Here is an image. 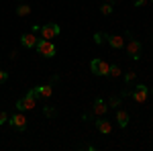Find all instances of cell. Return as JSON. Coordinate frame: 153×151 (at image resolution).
Returning <instances> with one entry per match:
<instances>
[{"label":"cell","mask_w":153,"mask_h":151,"mask_svg":"<svg viewBox=\"0 0 153 151\" xmlns=\"http://www.w3.org/2000/svg\"><path fill=\"white\" fill-rule=\"evenodd\" d=\"M35 49L39 51V55H43V57H53L55 55V45L51 43V41H47V39H39L37 41V45H35Z\"/></svg>","instance_id":"obj_1"},{"label":"cell","mask_w":153,"mask_h":151,"mask_svg":"<svg viewBox=\"0 0 153 151\" xmlns=\"http://www.w3.org/2000/svg\"><path fill=\"white\" fill-rule=\"evenodd\" d=\"M39 33H41V39H47V41H51L53 37H57L59 33H61V29H59V25L49 23V25H43Z\"/></svg>","instance_id":"obj_2"},{"label":"cell","mask_w":153,"mask_h":151,"mask_svg":"<svg viewBox=\"0 0 153 151\" xmlns=\"http://www.w3.org/2000/svg\"><path fill=\"white\" fill-rule=\"evenodd\" d=\"M35 98H37L35 92L31 90L25 98L16 100V110H33V108H35Z\"/></svg>","instance_id":"obj_3"},{"label":"cell","mask_w":153,"mask_h":151,"mask_svg":"<svg viewBox=\"0 0 153 151\" xmlns=\"http://www.w3.org/2000/svg\"><path fill=\"white\" fill-rule=\"evenodd\" d=\"M8 123H10L12 129H16V131H25V129H27V116L23 115V110H16V112L10 116Z\"/></svg>","instance_id":"obj_4"},{"label":"cell","mask_w":153,"mask_h":151,"mask_svg":"<svg viewBox=\"0 0 153 151\" xmlns=\"http://www.w3.org/2000/svg\"><path fill=\"white\" fill-rule=\"evenodd\" d=\"M90 68L96 76H108V70H110V63H106L104 59H92L90 61Z\"/></svg>","instance_id":"obj_5"},{"label":"cell","mask_w":153,"mask_h":151,"mask_svg":"<svg viewBox=\"0 0 153 151\" xmlns=\"http://www.w3.org/2000/svg\"><path fill=\"white\" fill-rule=\"evenodd\" d=\"M127 51H129V55H131L133 59H139V57H141V51H143L141 41H137V39H131L129 45H127Z\"/></svg>","instance_id":"obj_6"},{"label":"cell","mask_w":153,"mask_h":151,"mask_svg":"<svg viewBox=\"0 0 153 151\" xmlns=\"http://www.w3.org/2000/svg\"><path fill=\"white\" fill-rule=\"evenodd\" d=\"M147 86H145V84H139V86H137V88H135V92H133V100H135V102H139V104H143V102H145V100H147Z\"/></svg>","instance_id":"obj_7"},{"label":"cell","mask_w":153,"mask_h":151,"mask_svg":"<svg viewBox=\"0 0 153 151\" xmlns=\"http://www.w3.org/2000/svg\"><path fill=\"white\" fill-rule=\"evenodd\" d=\"M33 92H35V96H41V98H49V96L53 94V88H51L49 84H41V86L33 88Z\"/></svg>","instance_id":"obj_8"},{"label":"cell","mask_w":153,"mask_h":151,"mask_svg":"<svg viewBox=\"0 0 153 151\" xmlns=\"http://www.w3.org/2000/svg\"><path fill=\"white\" fill-rule=\"evenodd\" d=\"M37 39L35 37V33H25L23 37H21V43H23V47H27V49H33V47L37 45Z\"/></svg>","instance_id":"obj_9"},{"label":"cell","mask_w":153,"mask_h":151,"mask_svg":"<svg viewBox=\"0 0 153 151\" xmlns=\"http://www.w3.org/2000/svg\"><path fill=\"white\" fill-rule=\"evenodd\" d=\"M106 108H108V104H104V100H100V98H96L94 104H92V110H94L96 116H104Z\"/></svg>","instance_id":"obj_10"},{"label":"cell","mask_w":153,"mask_h":151,"mask_svg":"<svg viewBox=\"0 0 153 151\" xmlns=\"http://www.w3.org/2000/svg\"><path fill=\"white\" fill-rule=\"evenodd\" d=\"M96 129H98L100 133H104V135H110V131H112V125H110L106 118H102V116H100V118L96 121Z\"/></svg>","instance_id":"obj_11"},{"label":"cell","mask_w":153,"mask_h":151,"mask_svg":"<svg viewBox=\"0 0 153 151\" xmlns=\"http://www.w3.org/2000/svg\"><path fill=\"white\" fill-rule=\"evenodd\" d=\"M106 39H108V43H110L112 49H123V45H125V39L120 35H108Z\"/></svg>","instance_id":"obj_12"},{"label":"cell","mask_w":153,"mask_h":151,"mask_svg":"<svg viewBox=\"0 0 153 151\" xmlns=\"http://www.w3.org/2000/svg\"><path fill=\"white\" fill-rule=\"evenodd\" d=\"M129 112H127V110H118L117 112V123H118V127H127V125H129Z\"/></svg>","instance_id":"obj_13"},{"label":"cell","mask_w":153,"mask_h":151,"mask_svg":"<svg viewBox=\"0 0 153 151\" xmlns=\"http://www.w3.org/2000/svg\"><path fill=\"white\" fill-rule=\"evenodd\" d=\"M29 12H31V6H29V4H21V6H16V14H19V16H27Z\"/></svg>","instance_id":"obj_14"},{"label":"cell","mask_w":153,"mask_h":151,"mask_svg":"<svg viewBox=\"0 0 153 151\" xmlns=\"http://www.w3.org/2000/svg\"><path fill=\"white\" fill-rule=\"evenodd\" d=\"M100 12H102L104 16H108V14L112 12V4H110V2H104V4L100 6Z\"/></svg>","instance_id":"obj_15"},{"label":"cell","mask_w":153,"mask_h":151,"mask_svg":"<svg viewBox=\"0 0 153 151\" xmlns=\"http://www.w3.org/2000/svg\"><path fill=\"white\" fill-rule=\"evenodd\" d=\"M108 76H112V78H118V76H120V68H118L117 63H114V65H110V70H108Z\"/></svg>","instance_id":"obj_16"},{"label":"cell","mask_w":153,"mask_h":151,"mask_svg":"<svg viewBox=\"0 0 153 151\" xmlns=\"http://www.w3.org/2000/svg\"><path fill=\"white\" fill-rule=\"evenodd\" d=\"M104 39H106V35H104V33H94V43H96V45L104 43Z\"/></svg>","instance_id":"obj_17"},{"label":"cell","mask_w":153,"mask_h":151,"mask_svg":"<svg viewBox=\"0 0 153 151\" xmlns=\"http://www.w3.org/2000/svg\"><path fill=\"white\" fill-rule=\"evenodd\" d=\"M120 104V96H112L110 100H108V106H112V108H117Z\"/></svg>","instance_id":"obj_18"},{"label":"cell","mask_w":153,"mask_h":151,"mask_svg":"<svg viewBox=\"0 0 153 151\" xmlns=\"http://www.w3.org/2000/svg\"><path fill=\"white\" fill-rule=\"evenodd\" d=\"M133 80H135V71H129V74H125V82H127V84H131Z\"/></svg>","instance_id":"obj_19"},{"label":"cell","mask_w":153,"mask_h":151,"mask_svg":"<svg viewBox=\"0 0 153 151\" xmlns=\"http://www.w3.org/2000/svg\"><path fill=\"white\" fill-rule=\"evenodd\" d=\"M43 112H45V116H55V110H53L51 106H45V108H43Z\"/></svg>","instance_id":"obj_20"},{"label":"cell","mask_w":153,"mask_h":151,"mask_svg":"<svg viewBox=\"0 0 153 151\" xmlns=\"http://www.w3.org/2000/svg\"><path fill=\"white\" fill-rule=\"evenodd\" d=\"M6 80H8V74H6L4 70H0V84H2V82H6Z\"/></svg>","instance_id":"obj_21"},{"label":"cell","mask_w":153,"mask_h":151,"mask_svg":"<svg viewBox=\"0 0 153 151\" xmlns=\"http://www.w3.org/2000/svg\"><path fill=\"white\" fill-rule=\"evenodd\" d=\"M6 121H8V116H6V112H2V110H0V125H4Z\"/></svg>","instance_id":"obj_22"},{"label":"cell","mask_w":153,"mask_h":151,"mask_svg":"<svg viewBox=\"0 0 153 151\" xmlns=\"http://www.w3.org/2000/svg\"><path fill=\"white\" fill-rule=\"evenodd\" d=\"M39 31H41V27H39V25H33V31H31V33H39Z\"/></svg>","instance_id":"obj_23"},{"label":"cell","mask_w":153,"mask_h":151,"mask_svg":"<svg viewBox=\"0 0 153 151\" xmlns=\"http://www.w3.org/2000/svg\"><path fill=\"white\" fill-rule=\"evenodd\" d=\"M145 2H147V0H137V2H135V6H143Z\"/></svg>","instance_id":"obj_24"},{"label":"cell","mask_w":153,"mask_h":151,"mask_svg":"<svg viewBox=\"0 0 153 151\" xmlns=\"http://www.w3.org/2000/svg\"><path fill=\"white\" fill-rule=\"evenodd\" d=\"M104 2H112V0H104Z\"/></svg>","instance_id":"obj_25"},{"label":"cell","mask_w":153,"mask_h":151,"mask_svg":"<svg viewBox=\"0 0 153 151\" xmlns=\"http://www.w3.org/2000/svg\"><path fill=\"white\" fill-rule=\"evenodd\" d=\"M21 2H23V0H21Z\"/></svg>","instance_id":"obj_26"},{"label":"cell","mask_w":153,"mask_h":151,"mask_svg":"<svg viewBox=\"0 0 153 151\" xmlns=\"http://www.w3.org/2000/svg\"><path fill=\"white\" fill-rule=\"evenodd\" d=\"M151 2H153V0H151Z\"/></svg>","instance_id":"obj_27"}]
</instances>
